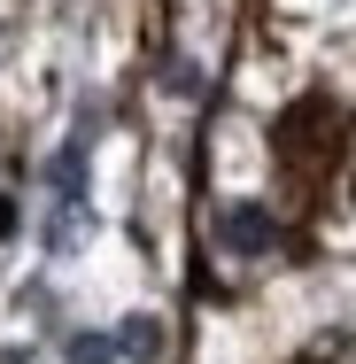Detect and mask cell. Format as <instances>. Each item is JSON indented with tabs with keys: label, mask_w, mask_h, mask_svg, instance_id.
Returning <instances> with one entry per match:
<instances>
[{
	"label": "cell",
	"mask_w": 356,
	"mask_h": 364,
	"mask_svg": "<svg viewBox=\"0 0 356 364\" xmlns=\"http://www.w3.org/2000/svg\"><path fill=\"white\" fill-rule=\"evenodd\" d=\"M217 232H225V248H232V256H264V248H271V210L232 202V210L217 218Z\"/></svg>",
	"instance_id": "6da1fadb"
},
{
	"label": "cell",
	"mask_w": 356,
	"mask_h": 364,
	"mask_svg": "<svg viewBox=\"0 0 356 364\" xmlns=\"http://www.w3.org/2000/svg\"><path fill=\"white\" fill-rule=\"evenodd\" d=\"M63 357H70V364H117V357H124V341H117V333H70Z\"/></svg>",
	"instance_id": "7a4b0ae2"
},
{
	"label": "cell",
	"mask_w": 356,
	"mask_h": 364,
	"mask_svg": "<svg viewBox=\"0 0 356 364\" xmlns=\"http://www.w3.org/2000/svg\"><path fill=\"white\" fill-rule=\"evenodd\" d=\"M117 341H124V357H163V318H124Z\"/></svg>",
	"instance_id": "3957f363"
},
{
	"label": "cell",
	"mask_w": 356,
	"mask_h": 364,
	"mask_svg": "<svg viewBox=\"0 0 356 364\" xmlns=\"http://www.w3.org/2000/svg\"><path fill=\"white\" fill-rule=\"evenodd\" d=\"M77 232H85V210H77V202H63V210L47 218V248H63V256H70V248H77Z\"/></svg>",
	"instance_id": "277c9868"
}]
</instances>
